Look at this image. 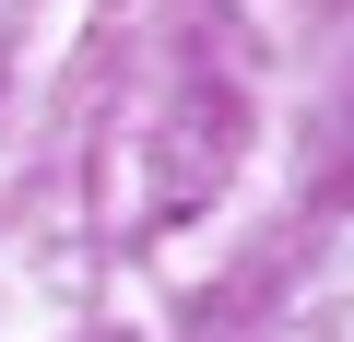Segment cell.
Returning <instances> with one entry per match:
<instances>
[]
</instances>
